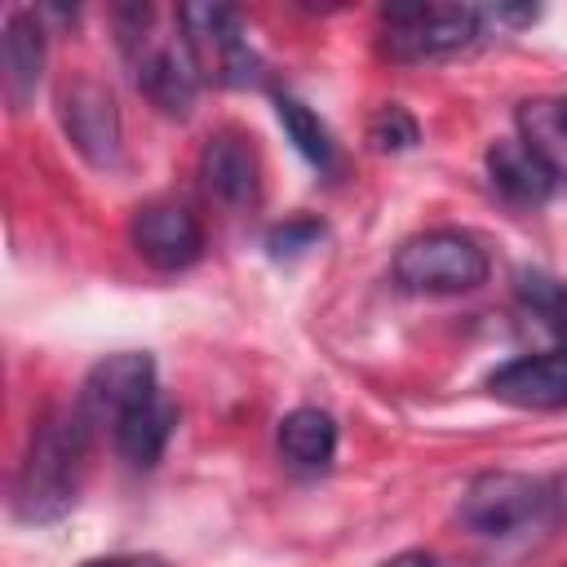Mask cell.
Masks as SVG:
<instances>
[{
    "instance_id": "1",
    "label": "cell",
    "mask_w": 567,
    "mask_h": 567,
    "mask_svg": "<svg viewBox=\"0 0 567 567\" xmlns=\"http://www.w3.org/2000/svg\"><path fill=\"white\" fill-rule=\"evenodd\" d=\"M89 439H93V416L80 408V399L40 416L13 478V514L22 523H58L75 505Z\"/></svg>"
},
{
    "instance_id": "2",
    "label": "cell",
    "mask_w": 567,
    "mask_h": 567,
    "mask_svg": "<svg viewBox=\"0 0 567 567\" xmlns=\"http://www.w3.org/2000/svg\"><path fill=\"white\" fill-rule=\"evenodd\" d=\"M456 514L478 536H514V532L554 523L567 514V474L532 478L514 470H487L470 478Z\"/></svg>"
},
{
    "instance_id": "3",
    "label": "cell",
    "mask_w": 567,
    "mask_h": 567,
    "mask_svg": "<svg viewBox=\"0 0 567 567\" xmlns=\"http://www.w3.org/2000/svg\"><path fill=\"white\" fill-rule=\"evenodd\" d=\"M487 252L474 235L465 230H425L399 244L390 275L403 292L416 297H456V292H474L487 284Z\"/></svg>"
},
{
    "instance_id": "4",
    "label": "cell",
    "mask_w": 567,
    "mask_h": 567,
    "mask_svg": "<svg viewBox=\"0 0 567 567\" xmlns=\"http://www.w3.org/2000/svg\"><path fill=\"white\" fill-rule=\"evenodd\" d=\"M177 22H182V44H186L199 80H208L217 89H248V84H257L261 62L248 49L239 9L186 4V9H177Z\"/></svg>"
},
{
    "instance_id": "5",
    "label": "cell",
    "mask_w": 567,
    "mask_h": 567,
    "mask_svg": "<svg viewBox=\"0 0 567 567\" xmlns=\"http://www.w3.org/2000/svg\"><path fill=\"white\" fill-rule=\"evenodd\" d=\"M483 13L470 4H390L381 13L385 53L394 62H430L478 40Z\"/></svg>"
},
{
    "instance_id": "6",
    "label": "cell",
    "mask_w": 567,
    "mask_h": 567,
    "mask_svg": "<svg viewBox=\"0 0 567 567\" xmlns=\"http://www.w3.org/2000/svg\"><path fill=\"white\" fill-rule=\"evenodd\" d=\"M58 120L71 137V146L93 164V168H115L124 155V128H120V106L115 93L93 80L75 75L58 93Z\"/></svg>"
},
{
    "instance_id": "7",
    "label": "cell",
    "mask_w": 567,
    "mask_h": 567,
    "mask_svg": "<svg viewBox=\"0 0 567 567\" xmlns=\"http://www.w3.org/2000/svg\"><path fill=\"white\" fill-rule=\"evenodd\" d=\"M133 248L155 270H186L204 252V226L182 199H151L133 213Z\"/></svg>"
},
{
    "instance_id": "8",
    "label": "cell",
    "mask_w": 567,
    "mask_h": 567,
    "mask_svg": "<svg viewBox=\"0 0 567 567\" xmlns=\"http://www.w3.org/2000/svg\"><path fill=\"white\" fill-rule=\"evenodd\" d=\"M155 359L146 350H120L106 354L102 363L89 368L84 390H80V408L93 416V425H115L124 412H133L137 403L155 399Z\"/></svg>"
},
{
    "instance_id": "9",
    "label": "cell",
    "mask_w": 567,
    "mask_h": 567,
    "mask_svg": "<svg viewBox=\"0 0 567 567\" xmlns=\"http://www.w3.org/2000/svg\"><path fill=\"white\" fill-rule=\"evenodd\" d=\"M124 53H128L133 80H137V89L146 93L151 106H159L164 115H190L195 93H199L204 80H199V71H195L186 44H168V40L142 35V40H133Z\"/></svg>"
},
{
    "instance_id": "10",
    "label": "cell",
    "mask_w": 567,
    "mask_h": 567,
    "mask_svg": "<svg viewBox=\"0 0 567 567\" xmlns=\"http://www.w3.org/2000/svg\"><path fill=\"white\" fill-rule=\"evenodd\" d=\"M199 177H204V190L226 204V208H252L261 199V155H257V142L226 124L217 128L204 151H199Z\"/></svg>"
},
{
    "instance_id": "11",
    "label": "cell",
    "mask_w": 567,
    "mask_h": 567,
    "mask_svg": "<svg viewBox=\"0 0 567 567\" xmlns=\"http://www.w3.org/2000/svg\"><path fill=\"white\" fill-rule=\"evenodd\" d=\"M487 394L509 408H567V350H545V354H518L501 363L487 377Z\"/></svg>"
},
{
    "instance_id": "12",
    "label": "cell",
    "mask_w": 567,
    "mask_h": 567,
    "mask_svg": "<svg viewBox=\"0 0 567 567\" xmlns=\"http://www.w3.org/2000/svg\"><path fill=\"white\" fill-rule=\"evenodd\" d=\"M0 66H4V97L13 111H27L44 71V27L31 9H9L0 35Z\"/></svg>"
},
{
    "instance_id": "13",
    "label": "cell",
    "mask_w": 567,
    "mask_h": 567,
    "mask_svg": "<svg viewBox=\"0 0 567 567\" xmlns=\"http://www.w3.org/2000/svg\"><path fill=\"white\" fill-rule=\"evenodd\" d=\"M487 177L514 204H545L554 195V173L523 137H496L487 146Z\"/></svg>"
},
{
    "instance_id": "14",
    "label": "cell",
    "mask_w": 567,
    "mask_h": 567,
    "mask_svg": "<svg viewBox=\"0 0 567 567\" xmlns=\"http://www.w3.org/2000/svg\"><path fill=\"white\" fill-rule=\"evenodd\" d=\"M173 430H177V408H173L164 394H155V399L137 403L133 412H124V416L111 425V439H115V452H120L128 465L151 470V465L164 456Z\"/></svg>"
},
{
    "instance_id": "15",
    "label": "cell",
    "mask_w": 567,
    "mask_h": 567,
    "mask_svg": "<svg viewBox=\"0 0 567 567\" xmlns=\"http://www.w3.org/2000/svg\"><path fill=\"white\" fill-rule=\"evenodd\" d=\"M518 137L540 155L554 182H567V97H527L514 111Z\"/></svg>"
},
{
    "instance_id": "16",
    "label": "cell",
    "mask_w": 567,
    "mask_h": 567,
    "mask_svg": "<svg viewBox=\"0 0 567 567\" xmlns=\"http://www.w3.org/2000/svg\"><path fill=\"white\" fill-rule=\"evenodd\" d=\"M279 452L297 470H323L337 452V421L323 408H292L279 421Z\"/></svg>"
},
{
    "instance_id": "17",
    "label": "cell",
    "mask_w": 567,
    "mask_h": 567,
    "mask_svg": "<svg viewBox=\"0 0 567 567\" xmlns=\"http://www.w3.org/2000/svg\"><path fill=\"white\" fill-rule=\"evenodd\" d=\"M279 124H284V133L292 137V146H297L315 168H332V164H337V142H332L328 124H323L306 102L279 93Z\"/></svg>"
},
{
    "instance_id": "18",
    "label": "cell",
    "mask_w": 567,
    "mask_h": 567,
    "mask_svg": "<svg viewBox=\"0 0 567 567\" xmlns=\"http://www.w3.org/2000/svg\"><path fill=\"white\" fill-rule=\"evenodd\" d=\"M518 292L545 319V328L558 337V350H567V288L554 284V279H545V275H523Z\"/></svg>"
},
{
    "instance_id": "19",
    "label": "cell",
    "mask_w": 567,
    "mask_h": 567,
    "mask_svg": "<svg viewBox=\"0 0 567 567\" xmlns=\"http://www.w3.org/2000/svg\"><path fill=\"white\" fill-rule=\"evenodd\" d=\"M368 142L377 146V151H408V146H416V120L403 111V106H381L377 115H372V124H368Z\"/></svg>"
},
{
    "instance_id": "20",
    "label": "cell",
    "mask_w": 567,
    "mask_h": 567,
    "mask_svg": "<svg viewBox=\"0 0 567 567\" xmlns=\"http://www.w3.org/2000/svg\"><path fill=\"white\" fill-rule=\"evenodd\" d=\"M319 239H323V221H315V217H288L284 226H275L266 235V248H270V257H301Z\"/></svg>"
},
{
    "instance_id": "21",
    "label": "cell",
    "mask_w": 567,
    "mask_h": 567,
    "mask_svg": "<svg viewBox=\"0 0 567 567\" xmlns=\"http://www.w3.org/2000/svg\"><path fill=\"white\" fill-rule=\"evenodd\" d=\"M381 567H456V563L443 558V554H434V549H403V554L385 558Z\"/></svg>"
},
{
    "instance_id": "22",
    "label": "cell",
    "mask_w": 567,
    "mask_h": 567,
    "mask_svg": "<svg viewBox=\"0 0 567 567\" xmlns=\"http://www.w3.org/2000/svg\"><path fill=\"white\" fill-rule=\"evenodd\" d=\"M80 567H168V563L151 558V554H115V558H89Z\"/></svg>"
},
{
    "instance_id": "23",
    "label": "cell",
    "mask_w": 567,
    "mask_h": 567,
    "mask_svg": "<svg viewBox=\"0 0 567 567\" xmlns=\"http://www.w3.org/2000/svg\"><path fill=\"white\" fill-rule=\"evenodd\" d=\"M563 567H567V563H563Z\"/></svg>"
}]
</instances>
